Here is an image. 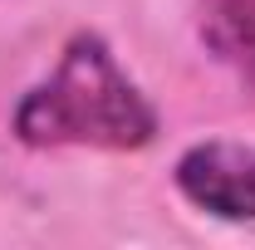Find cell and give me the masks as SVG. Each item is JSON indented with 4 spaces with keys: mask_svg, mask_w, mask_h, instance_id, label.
I'll use <instances>...</instances> for the list:
<instances>
[{
    "mask_svg": "<svg viewBox=\"0 0 255 250\" xmlns=\"http://www.w3.org/2000/svg\"><path fill=\"white\" fill-rule=\"evenodd\" d=\"M177 187L191 206L221 221H255V147L196 142L177 162Z\"/></svg>",
    "mask_w": 255,
    "mask_h": 250,
    "instance_id": "7a4b0ae2",
    "label": "cell"
},
{
    "mask_svg": "<svg viewBox=\"0 0 255 250\" xmlns=\"http://www.w3.org/2000/svg\"><path fill=\"white\" fill-rule=\"evenodd\" d=\"M15 132L30 147H147L157 132V108L128 79L98 34H74L44 84H34L15 108Z\"/></svg>",
    "mask_w": 255,
    "mask_h": 250,
    "instance_id": "6da1fadb",
    "label": "cell"
},
{
    "mask_svg": "<svg viewBox=\"0 0 255 250\" xmlns=\"http://www.w3.org/2000/svg\"><path fill=\"white\" fill-rule=\"evenodd\" d=\"M201 34L246 84H255V0H201Z\"/></svg>",
    "mask_w": 255,
    "mask_h": 250,
    "instance_id": "3957f363",
    "label": "cell"
}]
</instances>
